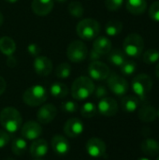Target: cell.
<instances>
[{"label": "cell", "mask_w": 159, "mask_h": 160, "mask_svg": "<svg viewBox=\"0 0 159 160\" xmlns=\"http://www.w3.org/2000/svg\"><path fill=\"white\" fill-rule=\"evenodd\" d=\"M157 115H158V116H159V110H158V112H157Z\"/></svg>", "instance_id": "48"}, {"label": "cell", "mask_w": 159, "mask_h": 160, "mask_svg": "<svg viewBox=\"0 0 159 160\" xmlns=\"http://www.w3.org/2000/svg\"><path fill=\"white\" fill-rule=\"evenodd\" d=\"M57 115V109L52 104H46L40 107L37 112V118L38 123L47 125L50 124Z\"/></svg>", "instance_id": "13"}, {"label": "cell", "mask_w": 159, "mask_h": 160, "mask_svg": "<svg viewBox=\"0 0 159 160\" xmlns=\"http://www.w3.org/2000/svg\"><path fill=\"white\" fill-rule=\"evenodd\" d=\"M9 140H10V137L7 131L0 130V149L6 147L7 143L9 142Z\"/></svg>", "instance_id": "38"}, {"label": "cell", "mask_w": 159, "mask_h": 160, "mask_svg": "<svg viewBox=\"0 0 159 160\" xmlns=\"http://www.w3.org/2000/svg\"><path fill=\"white\" fill-rule=\"evenodd\" d=\"M142 58L146 64H155L159 60V51L156 49H149L143 53Z\"/></svg>", "instance_id": "32"}, {"label": "cell", "mask_w": 159, "mask_h": 160, "mask_svg": "<svg viewBox=\"0 0 159 160\" xmlns=\"http://www.w3.org/2000/svg\"><path fill=\"white\" fill-rule=\"evenodd\" d=\"M3 21H4V18H3V15H2V13L0 12V25L3 23Z\"/></svg>", "instance_id": "44"}, {"label": "cell", "mask_w": 159, "mask_h": 160, "mask_svg": "<svg viewBox=\"0 0 159 160\" xmlns=\"http://www.w3.org/2000/svg\"><path fill=\"white\" fill-rule=\"evenodd\" d=\"M34 68L37 74L40 76H48L52 70V63L46 56H37L34 61Z\"/></svg>", "instance_id": "16"}, {"label": "cell", "mask_w": 159, "mask_h": 160, "mask_svg": "<svg viewBox=\"0 0 159 160\" xmlns=\"http://www.w3.org/2000/svg\"><path fill=\"white\" fill-rule=\"evenodd\" d=\"M123 29V23L118 20H111L107 22L105 31L108 36L110 37H115L119 35L122 32Z\"/></svg>", "instance_id": "26"}, {"label": "cell", "mask_w": 159, "mask_h": 160, "mask_svg": "<svg viewBox=\"0 0 159 160\" xmlns=\"http://www.w3.org/2000/svg\"><path fill=\"white\" fill-rule=\"evenodd\" d=\"M84 129V126L82 122L78 118H70L68 119L64 126L65 134L71 139L79 137Z\"/></svg>", "instance_id": "14"}, {"label": "cell", "mask_w": 159, "mask_h": 160, "mask_svg": "<svg viewBox=\"0 0 159 160\" xmlns=\"http://www.w3.org/2000/svg\"><path fill=\"white\" fill-rule=\"evenodd\" d=\"M97 112V106L92 103V102H86L82 106L81 109V114L84 118H91L94 117Z\"/></svg>", "instance_id": "30"}, {"label": "cell", "mask_w": 159, "mask_h": 160, "mask_svg": "<svg viewBox=\"0 0 159 160\" xmlns=\"http://www.w3.org/2000/svg\"><path fill=\"white\" fill-rule=\"evenodd\" d=\"M50 92L51 95L55 98H64L68 94V88L65 83L56 82L51 85Z\"/></svg>", "instance_id": "25"}, {"label": "cell", "mask_w": 159, "mask_h": 160, "mask_svg": "<svg viewBox=\"0 0 159 160\" xmlns=\"http://www.w3.org/2000/svg\"><path fill=\"white\" fill-rule=\"evenodd\" d=\"M35 160H42V159H35Z\"/></svg>", "instance_id": "50"}, {"label": "cell", "mask_w": 159, "mask_h": 160, "mask_svg": "<svg viewBox=\"0 0 159 160\" xmlns=\"http://www.w3.org/2000/svg\"><path fill=\"white\" fill-rule=\"evenodd\" d=\"M51 146L53 152L58 156H66L70 150V145L68 141L67 140V138H65L62 135L53 136L51 142Z\"/></svg>", "instance_id": "15"}, {"label": "cell", "mask_w": 159, "mask_h": 160, "mask_svg": "<svg viewBox=\"0 0 159 160\" xmlns=\"http://www.w3.org/2000/svg\"><path fill=\"white\" fill-rule=\"evenodd\" d=\"M138 160H150V159H148V158H139Z\"/></svg>", "instance_id": "47"}, {"label": "cell", "mask_w": 159, "mask_h": 160, "mask_svg": "<svg viewBox=\"0 0 159 160\" xmlns=\"http://www.w3.org/2000/svg\"><path fill=\"white\" fill-rule=\"evenodd\" d=\"M49 150L48 142L43 139H37L30 146V154L33 158H39L47 155Z\"/></svg>", "instance_id": "18"}, {"label": "cell", "mask_w": 159, "mask_h": 160, "mask_svg": "<svg viewBox=\"0 0 159 160\" xmlns=\"http://www.w3.org/2000/svg\"><path fill=\"white\" fill-rule=\"evenodd\" d=\"M71 67L67 63H61L55 68V75L60 79H67L70 76Z\"/></svg>", "instance_id": "31"}, {"label": "cell", "mask_w": 159, "mask_h": 160, "mask_svg": "<svg viewBox=\"0 0 159 160\" xmlns=\"http://www.w3.org/2000/svg\"><path fill=\"white\" fill-rule=\"evenodd\" d=\"M152 87L153 81L147 74H139L132 81V89L134 93L141 98H143L151 91Z\"/></svg>", "instance_id": "7"}, {"label": "cell", "mask_w": 159, "mask_h": 160, "mask_svg": "<svg viewBox=\"0 0 159 160\" xmlns=\"http://www.w3.org/2000/svg\"><path fill=\"white\" fill-rule=\"evenodd\" d=\"M140 105V99L135 96H127L121 101L122 109L127 112H135Z\"/></svg>", "instance_id": "24"}, {"label": "cell", "mask_w": 159, "mask_h": 160, "mask_svg": "<svg viewBox=\"0 0 159 160\" xmlns=\"http://www.w3.org/2000/svg\"><path fill=\"white\" fill-rule=\"evenodd\" d=\"M88 55V49L86 45L81 40L72 41L67 49V56L73 63H80L86 59Z\"/></svg>", "instance_id": "6"}, {"label": "cell", "mask_w": 159, "mask_h": 160, "mask_svg": "<svg viewBox=\"0 0 159 160\" xmlns=\"http://www.w3.org/2000/svg\"><path fill=\"white\" fill-rule=\"evenodd\" d=\"M16 50V44L14 40L9 37H2L0 38V52L7 55L10 56L14 53Z\"/></svg>", "instance_id": "23"}, {"label": "cell", "mask_w": 159, "mask_h": 160, "mask_svg": "<svg viewBox=\"0 0 159 160\" xmlns=\"http://www.w3.org/2000/svg\"><path fill=\"white\" fill-rule=\"evenodd\" d=\"M93 50H95L100 55L107 54L112 51V41L106 37H98L94 41Z\"/></svg>", "instance_id": "20"}, {"label": "cell", "mask_w": 159, "mask_h": 160, "mask_svg": "<svg viewBox=\"0 0 159 160\" xmlns=\"http://www.w3.org/2000/svg\"><path fill=\"white\" fill-rule=\"evenodd\" d=\"M109 53V61L116 67H121L127 60L126 53L121 50L115 49L113 51H111Z\"/></svg>", "instance_id": "27"}, {"label": "cell", "mask_w": 159, "mask_h": 160, "mask_svg": "<svg viewBox=\"0 0 159 160\" xmlns=\"http://www.w3.org/2000/svg\"><path fill=\"white\" fill-rule=\"evenodd\" d=\"M21 134L23 137V139L35 141L38 139L42 134V128L40 124H38V122L28 121L22 127Z\"/></svg>", "instance_id": "11"}, {"label": "cell", "mask_w": 159, "mask_h": 160, "mask_svg": "<svg viewBox=\"0 0 159 160\" xmlns=\"http://www.w3.org/2000/svg\"><path fill=\"white\" fill-rule=\"evenodd\" d=\"M22 118L18 110L13 107H6L0 112V124L8 133H15L22 127Z\"/></svg>", "instance_id": "1"}, {"label": "cell", "mask_w": 159, "mask_h": 160, "mask_svg": "<svg viewBox=\"0 0 159 160\" xmlns=\"http://www.w3.org/2000/svg\"><path fill=\"white\" fill-rule=\"evenodd\" d=\"M90 77L96 81H103L110 75V68L100 61H93L88 67Z\"/></svg>", "instance_id": "9"}, {"label": "cell", "mask_w": 159, "mask_h": 160, "mask_svg": "<svg viewBox=\"0 0 159 160\" xmlns=\"http://www.w3.org/2000/svg\"><path fill=\"white\" fill-rule=\"evenodd\" d=\"M155 73H156V76L159 79V62L157 63V65L156 66V68H155Z\"/></svg>", "instance_id": "43"}, {"label": "cell", "mask_w": 159, "mask_h": 160, "mask_svg": "<svg viewBox=\"0 0 159 160\" xmlns=\"http://www.w3.org/2000/svg\"><path fill=\"white\" fill-rule=\"evenodd\" d=\"M94 93L97 98H106V96L108 95V90L104 85H98L97 87H95Z\"/></svg>", "instance_id": "37"}, {"label": "cell", "mask_w": 159, "mask_h": 160, "mask_svg": "<svg viewBox=\"0 0 159 160\" xmlns=\"http://www.w3.org/2000/svg\"><path fill=\"white\" fill-rule=\"evenodd\" d=\"M78 104L75 101L72 100H67V101H64L61 104V110L67 113H74L78 111Z\"/></svg>", "instance_id": "34"}, {"label": "cell", "mask_w": 159, "mask_h": 160, "mask_svg": "<svg viewBox=\"0 0 159 160\" xmlns=\"http://www.w3.org/2000/svg\"><path fill=\"white\" fill-rule=\"evenodd\" d=\"M124 52L131 57H139L144 48V41L141 35L133 33L128 35L124 40Z\"/></svg>", "instance_id": "5"}, {"label": "cell", "mask_w": 159, "mask_h": 160, "mask_svg": "<svg viewBox=\"0 0 159 160\" xmlns=\"http://www.w3.org/2000/svg\"><path fill=\"white\" fill-rule=\"evenodd\" d=\"M124 4V0H105L106 8L111 11L118 10Z\"/></svg>", "instance_id": "35"}, {"label": "cell", "mask_w": 159, "mask_h": 160, "mask_svg": "<svg viewBox=\"0 0 159 160\" xmlns=\"http://www.w3.org/2000/svg\"><path fill=\"white\" fill-rule=\"evenodd\" d=\"M101 57V55L98 53V52H97L95 50H92L90 52H89V58H90V60L93 62V61H98V59Z\"/></svg>", "instance_id": "40"}, {"label": "cell", "mask_w": 159, "mask_h": 160, "mask_svg": "<svg viewBox=\"0 0 159 160\" xmlns=\"http://www.w3.org/2000/svg\"><path fill=\"white\" fill-rule=\"evenodd\" d=\"M127 9L133 15H142L147 8L146 0H127Z\"/></svg>", "instance_id": "21"}, {"label": "cell", "mask_w": 159, "mask_h": 160, "mask_svg": "<svg viewBox=\"0 0 159 160\" xmlns=\"http://www.w3.org/2000/svg\"><path fill=\"white\" fill-rule=\"evenodd\" d=\"M138 116H139V119L142 120V122L151 123V122H154L157 118L158 115L155 107L149 104H145L140 108Z\"/></svg>", "instance_id": "19"}, {"label": "cell", "mask_w": 159, "mask_h": 160, "mask_svg": "<svg viewBox=\"0 0 159 160\" xmlns=\"http://www.w3.org/2000/svg\"><path fill=\"white\" fill-rule=\"evenodd\" d=\"M149 16L152 20L159 22V1L154 2L149 8Z\"/></svg>", "instance_id": "36"}, {"label": "cell", "mask_w": 159, "mask_h": 160, "mask_svg": "<svg viewBox=\"0 0 159 160\" xmlns=\"http://www.w3.org/2000/svg\"><path fill=\"white\" fill-rule=\"evenodd\" d=\"M108 86L110 90L116 96H124L128 90V82L124 77H121L115 73L109 75Z\"/></svg>", "instance_id": "8"}, {"label": "cell", "mask_w": 159, "mask_h": 160, "mask_svg": "<svg viewBox=\"0 0 159 160\" xmlns=\"http://www.w3.org/2000/svg\"><path fill=\"white\" fill-rule=\"evenodd\" d=\"M17 64V60L15 57H13L12 55L10 56H7V65L9 67V68H14Z\"/></svg>", "instance_id": "41"}, {"label": "cell", "mask_w": 159, "mask_h": 160, "mask_svg": "<svg viewBox=\"0 0 159 160\" xmlns=\"http://www.w3.org/2000/svg\"><path fill=\"white\" fill-rule=\"evenodd\" d=\"M48 98V93L44 86L42 85H33L27 88L23 95V102L31 107H37L43 104Z\"/></svg>", "instance_id": "3"}, {"label": "cell", "mask_w": 159, "mask_h": 160, "mask_svg": "<svg viewBox=\"0 0 159 160\" xmlns=\"http://www.w3.org/2000/svg\"><path fill=\"white\" fill-rule=\"evenodd\" d=\"M157 160H159V157H158V158H157Z\"/></svg>", "instance_id": "49"}, {"label": "cell", "mask_w": 159, "mask_h": 160, "mask_svg": "<svg viewBox=\"0 0 159 160\" xmlns=\"http://www.w3.org/2000/svg\"><path fill=\"white\" fill-rule=\"evenodd\" d=\"M95 91L93 81L85 76L77 78L71 86V95L76 100H83L88 98Z\"/></svg>", "instance_id": "2"}, {"label": "cell", "mask_w": 159, "mask_h": 160, "mask_svg": "<svg viewBox=\"0 0 159 160\" xmlns=\"http://www.w3.org/2000/svg\"><path fill=\"white\" fill-rule=\"evenodd\" d=\"M6 87H7V83H6V81L3 77L0 76V96L5 92L6 90Z\"/></svg>", "instance_id": "42"}, {"label": "cell", "mask_w": 159, "mask_h": 160, "mask_svg": "<svg viewBox=\"0 0 159 160\" xmlns=\"http://www.w3.org/2000/svg\"><path fill=\"white\" fill-rule=\"evenodd\" d=\"M68 12L75 18H81L84 13V8L80 2L71 1L68 4Z\"/></svg>", "instance_id": "29"}, {"label": "cell", "mask_w": 159, "mask_h": 160, "mask_svg": "<svg viewBox=\"0 0 159 160\" xmlns=\"http://www.w3.org/2000/svg\"><path fill=\"white\" fill-rule=\"evenodd\" d=\"M27 52H29V54H31L33 56H37L40 52V48L37 44L31 43L27 47Z\"/></svg>", "instance_id": "39"}, {"label": "cell", "mask_w": 159, "mask_h": 160, "mask_svg": "<svg viewBox=\"0 0 159 160\" xmlns=\"http://www.w3.org/2000/svg\"><path fill=\"white\" fill-rule=\"evenodd\" d=\"M32 9L38 16H45L49 14L53 8V0H33Z\"/></svg>", "instance_id": "17"}, {"label": "cell", "mask_w": 159, "mask_h": 160, "mask_svg": "<svg viewBox=\"0 0 159 160\" xmlns=\"http://www.w3.org/2000/svg\"><path fill=\"white\" fill-rule=\"evenodd\" d=\"M121 68V72L125 75V76H131L137 68V65L134 61L132 60H126V62L120 67Z\"/></svg>", "instance_id": "33"}, {"label": "cell", "mask_w": 159, "mask_h": 160, "mask_svg": "<svg viewBox=\"0 0 159 160\" xmlns=\"http://www.w3.org/2000/svg\"><path fill=\"white\" fill-rule=\"evenodd\" d=\"M6 2H8V3H16L18 0H5Z\"/></svg>", "instance_id": "45"}, {"label": "cell", "mask_w": 159, "mask_h": 160, "mask_svg": "<svg viewBox=\"0 0 159 160\" xmlns=\"http://www.w3.org/2000/svg\"><path fill=\"white\" fill-rule=\"evenodd\" d=\"M76 31L81 38L91 40L98 36L100 32V24L94 19H83L77 24Z\"/></svg>", "instance_id": "4"}, {"label": "cell", "mask_w": 159, "mask_h": 160, "mask_svg": "<svg viewBox=\"0 0 159 160\" xmlns=\"http://www.w3.org/2000/svg\"><path fill=\"white\" fill-rule=\"evenodd\" d=\"M87 154L95 158H101L106 153V144L105 142L99 138H90L85 145Z\"/></svg>", "instance_id": "10"}, {"label": "cell", "mask_w": 159, "mask_h": 160, "mask_svg": "<svg viewBox=\"0 0 159 160\" xmlns=\"http://www.w3.org/2000/svg\"><path fill=\"white\" fill-rule=\"evenodd\" d=\"M55 1H57V2H59V3H65V2H67V0H55Z\"/></svg>", "instance_id": "46"}, {"label": "cell", "mask_w": 159, "mask_h": 160, "mask_svg": "<svg viewBox=\"0 0 159 160\" xmlns=\"http://www.w3.org/2000/svg\"><path fill=\"white\" fill-rule=\"evenodd\" d=\"M97 110L103 116L112 117L118 112V104L116 100L112 98H103L98 102Z\"/></svg>", "instance_id": "12"}, {"label": "cell", "mask_w": 159, "mask_h": 160, "mask_svg": "<svg viewBox=\"0 0 159 160\" xmlns=\"http://www.w3.org/2000/svg\"><path fill=\"white\" fill-rule=\"evenodd\" d=\"M141 149L142 151L150 157H155L159 154V143L154 139L147 138L142 141L141 144Z\"/></svg>", "instance_id": "22"}, {"label": "cell", "mask_w": 159, "mask_h": 160, "mask_svg": "<svg viewBox=\"0 0 159 160\" xmlns=\"http://www.w3.org/2000/svg\"><path fill=\"white\" fill-rule=\"evenodd\" d=\"M27 148V143L22 138H16L11 143V151L16 156H22Z\"/></svg>", "instance_id": "28"}]
</instances>
